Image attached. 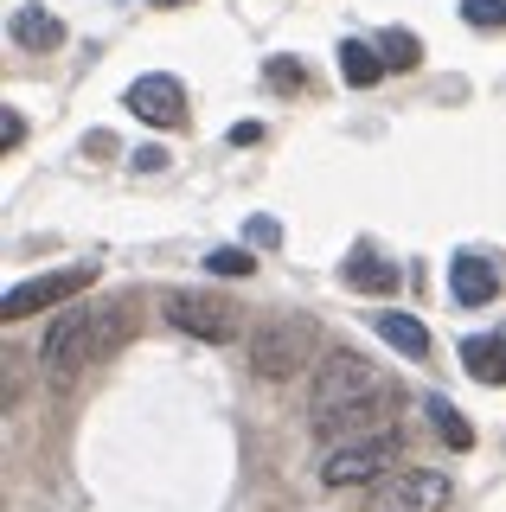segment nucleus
I'll return each instance as SVG.
<instances>
[{
	"mask_svg": "<svg viewBox=\"0 0 506 512\" xmlns=\"http://www.w3.org/2000/svg\"><path fill=\"white\" fill-rule=\"evenodd\" d=\"M129 333H135V295H116V301H103V308H65L45 327L39 359L52 365V372H77V365L109 359Z\"/></svg>",
	"mask_w": 506,
	"mask_h": 512,
	"instance_id": "obj_1",
	"label": "nucleus"
},
{
	"mask_svg": "<svg viewBox=\"0 0 506 512\" xmlns=\"http://www.w3.org/2000/svg\"><path fill=\"white\" fill-rule=\"evenodd\" d=\"M378 391V372H372V359L366 352H334V359H321L314 365V391H308V423L321 429V423H334V416L346 404H359V397H372Z\"/></svg>",
	"mask_w": 506,
	"mask_h": 512,
	"instance_id": "obj_2",
	"label": "nucleus"
},
{
	"mask_svg": "<svg viewBox=\"0 0 506 512\" xmlns=\"http://www.w3.org/2000/svg\"><path fill=\"white\" fill-rule=\"evenodd\" d=\"M250 372L257 378H295L314 359V320L308 314H276L250 333Z\"/></svg>",
	"mask_w": 506,
	"mask_h": 512,
	"instance_id": "obj_3",
	"label": "nucleus"
},
{
	"mask_svg": "<svg viewBox=\"0 0 506 512\" xmlns=\"http://www.w3.org/2000/svg\"><path fill=\"white\" fill-rule=\"evenodd\" d=\"M84 288H97V263H71V269H45L33 282H13L7 295H0V320H33V314H52L77 301Z\"/></svg>",
	"mask_w": 506,
	"mask_h": 512,
	"instance_id": "obj_4",
	"label": "nucleus"
},
{
	"mask_svg": "<svg viewBox=\"0 0 506 512\" xmlns=\"http://www.w3.org/2000/svg\"><path fill=\"white\" fill-rule=\"evenodd\" d=\"M385 468H398V429H372V436H346L327 448L321 480L327 487H366Z\"/></svg>",
	"mask_w": 506,
	"mask_h": 512,
	"instance_id": "obj_5",
	"label": "nucleus"
},
{
	"mask_svg": "<svg viewBox=\"0 0 506 512\" xmlns=\"http://www.w3.org/2000/svg\"><path fill=\"white\" fill-rule=\"evenodd\" d=\"M161 308H167V320H173L180 333H193V340H212V346H225V340H237V333H244V308H237V301H225V295L173 288Z\"/></svg>",
	"mask_w": 506,
	"mask_h": 512,
	"instance_id": "obj_6",
	"label": "nucleus"
},
{
	"mask_svg": "<svg viewBox=\"0 0 506 512\" xmlns=\"http://www.w3.org/2000/svg\"><path fill=\"white\" fill-rule=\"evenodd\" d=\"M449 474L442 468H398L372 487L366 512H449Z\"/></svg>",
	"mask_w": 506,
	"mask_h": 512,
	"instance_id": "obj_7",
	"label": "nucleus"
},
{
	"mask_svg": "<svg viewBox=\"0 0 506 512\" xmlns=\"http://www.w3.org/2000/svg\"><path fill=\"white\" fill-rule=\"evenodd\" d=\"M129 109H135L141 122H154V128H180V122H186V90H180V77H167V71L135 77V84H129Z\"/></svg>",
	"mask_w": 506,
	"mask_h": 512,
	"instance_id": "obj_8",
	"label": "nucleus"
},
{
	"mask_svg": "<svg viewBox=\"0 0 506 512\" xmlns=\"http://www.w3.org/2000/svg\"><path fill=\"white\" fill-rule=\"evenodd\" d=\"M391 410H398V391L378 384L372 397H359V404H346L334 423H321V436H372V429H391Z\"/></svg>",
	"mask_w": 506,
	"mask_h": 512,
	"instance_id": "obj_9",
	"label": "nucleus"
},
{
	"mask_svg": "<svg viewBox=\"0 0 506 512\" xmlns=\"http://www.w3.org/2000/svg\"><path fill=\"white\" fill-rule=\"evenodd\" d=\"M449 295L462 301V308H487V301L500 295V269L487 263V256H455L449 263Z\"/></svg>",
	"mask_w": 506,
	"mask_h": 512,
	"instance_id": "obj_10",
	"label": "nucleus"
},
{
	"mask_svg": "<svg viewBox=\"0 0 506 512\" xmlns=\"http://www.w3.org/2000/svg\"><path fill=\"white\" fill-rule=\"evenodd\" d=\"M340 276H346V288H359V295H398L404 269L385 263V256H372V250H359V256H346Z\"/></svg>",
	"mask_w": 506,
	"mask_h": 512,
	"instance_id": "obj_11",
	"label": "nucleus"
},
{
	"mask_svg": "<svg viewBox=\"0 0 506 512\" xmlns=\"http://www.w3.org/2000/svg\"><path fill=\"white\" fill-rule=\"evenodd\" d=\"M462 365L474 384H506V340L500 333H474V340H462Z\"/></svg>",
	"mask_w": 506,
	"mask_h": 512,
	"instance_id": "obj_12",
	"label": "nucleus"
},
{
	"mask_svg": "<svg viewBox=\"0 0 506 512\" xmlns=\"http://www.w3.org/2000/svg\"><path fill=\"white\" fill-rule=\"evenodd\" d=\"M385 71H391V64H385V52H378V45H366V39H346V45H340V77H346L353 90H372Z\"/></svg>",
	"mask_w": 506,
	"mask_h": 512,
	"instance_id": "obj_13",
	"label": "nucleus"
},
{
	"mask_svg": "<svg viewBox=\"0 0 506 512\" xmlns=\"http://www.w3.org/2000/svg\"><path fill=\"white\" fill-rule=\"evenodd\" d=\"M372 327H378V340H391L404 359H430V333H423L417 314H372Z\"/></svg>",
	"mask_w": 506,
	"mask_h": 512,
	"instance_id": "obj_14",
	"label": "nucleus"
},
{
	"mask_svg": "<svg viewBox=\"0 0 506 512\" xmlns=\"http://www.w3.org/2000/svg\"><path fill=\"white\" fill-rule=\"evenodd\" d=\"M13 39L33 45V52H52V45H65V26H58L45 7H20L13 13Z\"/></svg>",
	"mask_w": 506,
	"mask_h": 512,
	"instance_id": "obj_15",
	"label": "nucleus"
},
{
	"mask_svg": "<svg viewBox=\"0 0 506 512\" xmlns=\"http://www.w3.org/2000/svg\"><path fill=\"white\" fill-rule=\"evenodd\" d=\"M423 410H430V429H436V436L455 448V455H462V448H474V429H468V416L455 410L449 397H430V404H423Z\"/></svg>",
	"mask_w": 506,
	"mask_h": 512,
	"instance_id": "obj_16",
	"label": "nucleus"
},
{
	"mask_svg": "<svg viewBox=\"0 0 506 512\" xmlns=\"http://www.w3.org/2000/svg\"><path fill=\"white\" fill-rule=\"evenodd\" d=\"M378 52H385L391 71H417V64H423V39L410 26H385V32H378Z\"/></svg>",
	"mask_w": 506,
	"mask_h": 512,
	"instance_id": "obj_17",
	"label": "nucleus"
},
{
	"mask_svg": "<svg viewBox=\"0 0 506 512\" xmlns=\"http://www.w3.org/2000/svg\"><path fill=\"white\" fill-rule=\"evenodd\" d=\"M205 269H212V276H250V269H257V256H250V250H237V244H225V250H212V256H205Z\"/></svg>",
	"mask_w": 506,
	"mask_h": 512,
	"instance_id": "obj_18",
	"label": "nucleus"
},
{
	"mask_svg": "<svg viewBox=\"0 0 506 512\" xmlns=\"http://www.w3.org/2000/svg\"><path fill=\"white\" fill-rule=\"evenodd\" d=\"M462 20L481 26V32H494V26H506V0H462Z\"/></svg>",
	"mask_w": 506,
	"mask_h": 512,
	"instance_id": "obj_19",
	"label": "nucleus"
},
{
	"mask_svg": "<svg viewBox=\"0 0 506 512\" xmlns=\"http://www.w3.org/2000/svg\"><path fill=\"white\" fill-rule=\"evenodd\" d=\"M270 84H276V90H302L308 77H302V64H289V58H270Z\"/></svg>",
	"mask_w": 506,
	"mask_h": 512,
	"instance_id": "obj_20",
	"label": "nucleus"
},
{
	"mask_svg": "<svg viewBox=\"0 0 506 512\" xmlns=\"http://www.w3.org/2000/svg\"><path fill=\"white\" fill-rule=\"evenodd\" d=\"M20 141H26V116H20V109H7V116H0V148H20Z\"/></svg>",
	"mask_w": 506,
	"mask_h": 512,
	"instance_id": "obj_21",
	"label": "nucleus"
},
{
	"mask_svg": "<svg viewBox=\"0 0 506 512\" xmlns=\"http://www.w3.org/2000/svg\"><path fill=\"white\" fill-rule=\"evenodd\" d=\"M135 167H141V173H161V167H167V148H141Z\"/></svg>",
	"mask_w": 506,
	"mask_h": 512,
	"instance_id": "obj_22",
	"label": "nucleus"
},
{
	"mask_svg": "<svg viewBox=\"0 0 506 512\" xmlns=\"http://www.w3.org/2000/svg\"><path fill=\"white\" fill-rule=\"evenodd\" d=\"M257 135H263L257 122H231V141H237V148H250V141H257Z\"/></svg>",
	"mask_w": 506,
	"mask_h": 512,
	"instance_id": "obj_23",
	"label": "nucleus"
},
{
	"mask_svg": "<svg viewBox=\"0 0 506 512\" xmlns=\"http://www.w3.org/2000/svg\"><path fill=\"white\" fill-rule=\"evenodd\" d=\"M154 7H180V0H154Z\"/></svg>",
	"mask_w": 506,
	"mask_h": 512,
	"instance_id": "obj_24",
	"label": "nucleus"
}]
</instances>
